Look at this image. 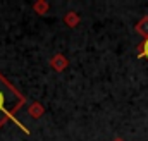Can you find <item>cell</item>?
Segmentation results:
<instances>
[{
    "instance_id": "1",
    "label": "cell",
    "mask_w": 148,
    "mask_h": 141,
    "mask_svg": "<svg viewBox=\"0 0 148 141\" xmlns=\"http://www.w3.org/2000/svg\"><path fill=\"white\" fill-rule=\"evenodd\" d=\"M21 103H23L21 95L0 76V126L3 124V120H5L7 117L14 119V112L17 110V107L21 105ZM14 122H16L17 126H21L17 119H14ZM21 127H23V126H21ZM23 129L28 133L26 127H23Z\"/></svg>"
},
{
    "instance_id": "2",
    "label": "cell",
    "mask_w": 148,
    "mask_h": 141,
    "mask_svg": "<svg viewBox=\"0 0 148 141\" xmlns=\"http://www.w3.org/2000/svg\"><path fill=\"white\" fill-rule=\"evenodd\" d=\"M138 31H140V33H143V35H148V17H147V19H143V21L140 23Z\"/></svg>"
},
{
    "instance_id": "3",
    "label": "cell",
    "mask_w": 148,
    "mask_h": 141,
    "mask_svg": "<svg viewBox=\"0 0 148 141\" xmlns=\"http://www.w3.org/2000/svg\"><path fill=\"white\" fill-rule=\"evenodd\" d=\"M141 57H147L148 59V40L143 43V47H141Z\"/></svg>"
}]
</instances>
